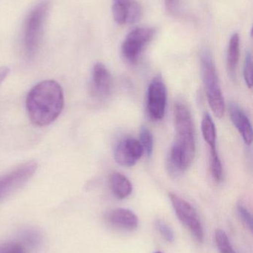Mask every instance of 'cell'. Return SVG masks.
Instances as JSON below:
<instances>
[{
	"mask_svg": "<svg viewBox=\"0 0 253 253\" xmlns=\"http://www.w3.org/2000/svg\"><path fill=\"white\" fill-rule=\"evenodd\" d=\"M64 107V93L59 83L46 80L36 84L28 93L26 108L34 126H46L59 117Z\"/></svg>",
	"mask_w": 253,
	"mask_h": 253,
	"instance_id": "6da1fadb",
	"label": "cell"
},
{
	"mask_svg": "<svg viewBox=\"0 0 253 253\" xmlns=\"http://www.w3.org/2000/svg\"><path fill=\"white\" fill-rule=\"evenodd\" d=\"M174 117L177 138L174 144L179 149L184 165L188 169L196 154L193 119L190 110L181 102L175 103Z\"/></svg>",
	"mask_w": 253,
	"mask_h": 253,
	"instance_id": "7a4b0ae2",
	"label": "cell"
},
{
	"mask_svg": "<svg viewBox=\"0 0 253 253\" xmlns=\"http://www.w3.org/2000/svg\"><path fill=\"white\" fill-rule=\"evenodd\" d=\"M201 61L202 76L209 107L217 117L221 118L225 111V102L220 87L215 63L208 50H203L202 52Z\"/></svg>",
	"mask_w": 253,
	"mask_h": 253,
	"instance_id": "3957f363",
	"label": "cell"
},
{
	"mask_svg": "<svg viewBox=\"0 0 253 253\" xmlns=\"http://www.w3.org/2000/svg\"><path fill=\"white\" fill-rule=\"evenodd\" d=\"M49 9L47 1H40L27 16L24 28V47L30 59L35 56L40 47Z\"/></svg>",
	"mask_w": 253,
	"mask_h": 253,
	"instance_id": "277c9868",
	"label": "cell"
},
{
	"mask_svg": "<svg viewBox=\"0 0 253 253\" xmlns=\"http://www.w3.org/2000/svg\"><path fill=\"white\" fill-rule=\"evenodd\" d=\"M169 197L178 219L189 230L193 239L198 243H202L204 239L203 226L194 207L175 193H169Z\"/></svg>",
	"mask_w": 253,
	"mask_h": 253,
	"instance_id": "5b68a950",
	"label": "cell"
},
{
	"mask_svg": "<svg viewBox=\"0 0 253 253\" xmlns=\"http://www.w3.org/2000/svg\"><path fill=\"white\" fill-rule=\"evenodd\" d=\"M154 31L152 28H137L132 30L123 41L121 51L125 59L135 63L139 59L146 46L151 42L154 37Z\"/></svg>",
	"mask_w": 253,
	"mask_h": 253,
	"instance_id": "8992f818",
	"label": "cell"
},
{
	"mask_svg": "<svg viewBox=\"0 0 253 253\" xmlns=\"http://www.w3.org/2000/svg\"><path fill=\"white\" fill-rule=\"evenodd\" d=\"M167 104V90L160 76L152 80L147 93V110L152 120L159 121L164 117Z\"/></svg>",
	"mask_w": 253,
	"mask_h": 253,
	"instance_id": "52a82bcc",
	"label": "cell"
},
{
	"mask_svg": "<svg viewBox=\"0 0 253 253\" xmlns=\"http://www.w3.org/2000/svg\"><path fill=\"white\" fill-rule=\"evenodd\" d=\"M37 169V163L27 162L0 176V199L22 187L34 175Z\"/></svg>",
	"mask_w": 253,
	"mask_h": 253,
	"instance_id": "ba28073f",
	"label": "cell"
},
{
	"mask_svg": "<svg viewBox=\"0 0 253 253\" xmlns=\"http://www.w3.org/2000/svg\"><path fill=\"white\" fill-rule=\"evenodd\" d=\"M144 154L142 146L138 140L126 137L119 141L114 150V159L118 165L131 168Z\"/></svg>",
	"mask_w": 253,
	"mask_h": 253,
	"instance_id": "9c48e42d",
	"label": "cell"
},
{
	"mask_svg": "<svg viewBox=\"0 0 253 253\" xmlns=\"http://www.w3.org/2000/svg\"><path fill=\"white\" fill-rule=\"evenodd\" d=\"M112 13L116 23L123 25L138 22L143 10L136 0H114Z\"/></svg>",
	"mask_w": 253,
	"mask_h": 253,
	"instance_id": "30bf717a",
	"label": "cell"
},
{
	"mask_svg": "<svg viewBox=\"0 0 253 253\" xmlns=\"http://www.w3.org/2000/svg\"><path fill=\"white\" fill-rule=\"evenodd\" d=\"M112 78L103 64L98 62L92 71L91 91L97 99H103L109 96L112 90Z\"/></svg>",
	"mask_w": 253,
	"mask_h": 253,
	"instance_id": "8fae6325",
	"label": "cell"
},
{
	"mask_svg": "<svg viewBox=\"0 0 253 253\" xmlns=\"http://www.w3.org/2000/svg\"><path fill=\"white\" fill-rule=\"evenodd\" d=\"M108 224L120 230L132 231L139 225V219L135 212L124 208H117L108 212L105 216Z\"/></svg>",
	"mask_w": 253,
	"mask_h": 253,
	"instance_id": "7c38bea8",
	"label": "cell"
},
{
	"mask_svg": "<svg viewBox=\"0 0 253 253\" xmlns=\"http://www.w3.org/2000/svg\"><path fill=\"white\" fill-rule=\"evenodd\" d=\"M229 114L232 123L242 135L245 144L251 145L253 142V128L248 116L234 102L230 104Z\"/></svg>",
	"mask_w": 253,
	"mask_h": 253,
	"instance_id": "4fadbf2b",
	"label": "cell"
},
{
	"mask_svg": "<svg viewBox=\"0 0 253 253\" xmlns=\"http://www.w3.org/2000/svg\"><path fill=\"white\" fill-rule=\"evenodd\" d=\"M109 181L111 191L117 199H124L130 196L132 192V183L123 174L113 172Z\"/></svg>",
	"mask_w": 253,
	"mask_h": 253,
	"instance_id": "5bb4252c",
	"label": "cell"
},
{
	"mask_svg": "<svg viewBox=\"0 0 253 253\" xmlns=\"http://www.w3.org/2000/svg\"><path fill=\"white\" fill-rule=\"evenodd\" d=\"M240 57V37L238 34L232 36L227 49V65L229 74L232 78L236 75V68Z\"/></svg>",
	"mask_w": 253,
	"mask_h": 253,
	"instance_id": "9a60e30c",
	"label": "cell"
},
{
	"mask_svg": "<svg viewBox=\"0 0 253 253\" xmlns=\"http://www.w3.org/2000/svg\"><path fill=\"white\" fill-rule=\"evenodd\" d=\"M202 135L205 141L207 143L209 150L216 148L217 134L213 120L209 114L203 115L202 122Z\"/></svg>",
	"mask_w": 253,
	"mask_h": 253,
	"instance_id": "2e32d148",
	"label": "cell"
},
{
	"mask_svg": "<svg viewBox=\"0 0 253 253\" xmlns=\"http://www.w3.org/2000/svg\"><path fill=\"white\" fill-rule=\"evenodd\" d=\"M209 168L214 181L221 182L223 179V167L217 149L209 150Z\"/></svg>",
	"mask_w": 253,
	"mask_h": 253,
	"instance_id": "e0dca14e",
	"label": "cell"
},
{
	"mask_svg": "<svg viewBox=\"0 0 253 253\" xmlns=\"http://www.w3.org/2000/svg\"><path fill=\"white\" fill-rule=\"evenodd\" d=\"M215 240L220 253H236L230 243L228 236L224 230L218 229L215 231Z\"/></svg>",
	"mask_w": 253,
	"mask_h": 253,
	"instance_id": "ac0fdd59",
	"label": "cell"
},
{
	"mask_svg": "<svg viewBox=\"0 0 253 253\" xmlns=\"http://www.w3.org/2000/svg\"><path fill=\"white\" fill-rule=\"evenodd\" d=\"M140 143L142 146L144 153L148 157H151L154 147V140L151 131L147 126H143L140 132Z\"/></svg>",
	"mask_w": 253,
	"mask_h": 253,
	"instance_id": "d6986e66",
	"label": "cell"
},
{
	"mask_svg": "<svg viewBox=\"0 0 253 253\" xmlns=\"http://www.w3.org/2000/svg\"><path fill=\"white\" fill-rule=\"evenodd\" d=\"M155 225L159 233L165 240L167 241L168 242H170V243L175 242V233H174L172 229L169 227V224H166L165 221H162V220H157L156 221Z\"/></svg>",
	"mask_w": 253,
	"mask_h": 253,
	"instance_id": "ffe728a7",
	"label": "cell"
},
{
	"mask_svg": "<svg viewBox=\"0 0 253 253\" xmlns=\"http://www.w3.org/2000/svg\"><path fill=\"white\" fill-rule=\"evenodd\" d=\"M237 211L239 218L242 220V222L251 231H252L253 217L249 210L243 203H239L237 205Z\"/></svg>",
	"mask_w": 253,
	"mask_h": 253,
	"instance_id": "44dd1931",
	"label": "cell"
},
{
	"mask_svg": "<svg viewBox=\"0 0 253 253\" xmlns=\"http://www.w3.org/2000/svg\"><path fill=\"white\" fill-rule=\"evenodd\" d=\"M0 253H26V250L20 243L6 242L0 244Z\"/></svg>",
	"mask_w": 253,
	"mask_h": 253,
	"instance_id": "7402d4cb",
	"label": "cell"
},
{
	"mask_svg": "<svg viewBox=\"0 0 253 253\" xmlns=\"http://www.w3.org/2000/svg\"><path fill=\"white\" fill-rule=\"evenodd\" d=\"M244 77L247 85L249 88L253 87V62L252 55L248 53L245 57V65H244Z\"/></svg>",
	"mask_w": 253,
	"mask_h": 253,
	"instance_id": "603a6c76",
	"label": "cell"
},
{
	"mask_svg": "<svg viewBox=\"0 0 253 253\" xmlns=\"http://www.w3.org/2000/svg\"><path fill=\"white\" fill-rule=\"evenodd\" d=\"M22 239L29 246H37L41 242V236L35 230H28L22 233Z\"/></svg>",
	"mask_w": 253,
	"mask_h": 253,
	"instance_id": "cb8c5ba5",
	"label": "cell"
},
{
	"mask_svg": "<svg viewBox=\"0 0 253 253\" xmlns=\"http://www.w3.org/2000/svg\"><path fill=\"white\" fill-rule=\"evenodd\" d=\"M9 72H10V70L7 67H1L0 68V86L1 85L6 77L8 76Z\"/></svg>",
	"mask_w": 253,
	"mask_h": 253,
	"instance_id": "d4e9b609",
	"label": "cell"
},
{
	"mask_svg": "<svg viewBox=\"0 0 253 253\" xmlns=\"http://www.w3.org/2000/svg\"><path fill=\"white\" fill-rule=\"evenodd\" d=\"M179 0H166V5L171 11L176 10Z\"/></svg>",
	"mask_w": 253,
	"mask_h": 253,
	"instance_id": "484cf974",
	"label": "cell"
},
{
	"mask_svg": "<svg viewBox=\"0 0 253 253\" xmlns=\"http://www.w3.org/2000/svg\"><path fill=\"white\" fill-rule=\"evenodd\" d=\"M162 253V252H156V253Z\"/></svg>",
	"mask_w": 253,
	"mask_h": 253,
	"instance_id": "4316f807",
	"label": "cell"
}]
</instances>
